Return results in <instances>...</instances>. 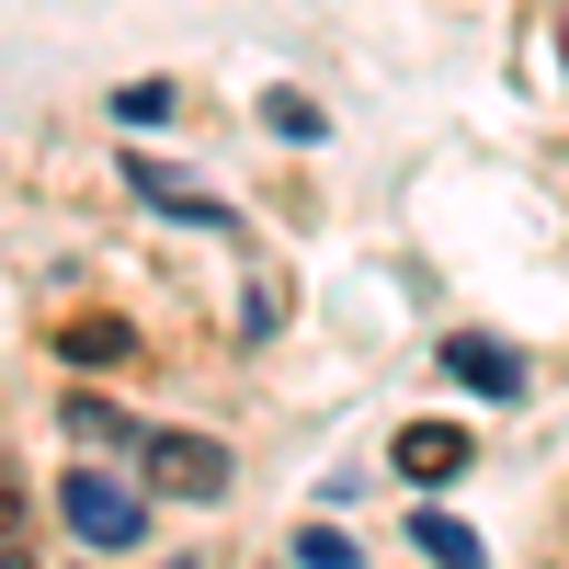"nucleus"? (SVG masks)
<instances>
[{
    "mask_svg": "<svg viewBox=\"0 0 569 569\" xmlns=\"http://www.w3.org/2000/svg\"><path fill=\"white\" fill-rule=\"evenodd\" d=\"M58 525L80 536V547H137V536H149V501H137L126 479H103V467H69V479H58Z\"/></svg>",
    "mask_w": 569,
    "mask_h": 569,
    "instance_id": "obj_1",
    "label": "nucleus"
},
{
    "mask_svg": "<svg viewBox=\"0 0 569 569\" xmlns=\"http://www.w3.org/2000/svg\"><path fill=\"white\" fill-rule=\"evenodd\" d=\"M137 467L171 501H217L228 490V445H206V433H137Z\"/></svg>",
    "mask_w": 569,
    "mask_h": 569,
    "instance_id": "obj_2",
    "label": "nucleus"
},
{
    "mask_svg": "<svg viewBox=\"0 0 569 569\" xmlns=\"http://www.w3.org/2000/svg\"><path fill=\"white\" fill-rule=\"evenodd\" d=\"M445 376H456V388H479V399H525V353L490 342V330H456V342H445Z\"/></svg>",
    "mask_w": 569,
    "mask_h": 569,
    "instance_id": "obj_3",
    "label": "nucleus"
},
{
    "mask_svg": "<svg viewBox=\"0 0 569 569\" xmlns=\"http://www.w3.org/2000/svg\"><path fill=\"white\" fill-rule=\"evenodd\" d=\"M126 182H137L160 217H182V228H228V206L206 194V182H182V171H160V160H126Z\"/></svg>",
    "mask_w": 569,
    "mask_h": 569,
    "instance_id": "obj_4",
    "label": "nucleus"
},
{
    "mask_svg": "<svg viewBox=\"0 0 569 569\" xmlns=\"http://www.w3.org/2000/svg\"><path fill=\"white\" fill-rule=\"evenodd\" d=\"M388 456H399V479H456V467H467V433H456V421H410Z\"/></svg>",
    "mask_w": 569,
    "mask_h": 569,
    "instance_id": "obj_5",
    "label": "nucleus"
},
{
    "mask_svg": "<svg viewBox=\"0 0 569 569\" xmlns=\"http://www.w3.org/2000/svg\"><path fill=\"white\" fill-rule=\"evenodd\" d=\"M58 353H69V365H126L137 330H126V319H58Z\"/></svg>",
    "mask_w": 569,
    "mask_h": 569,
    "instance_id": "obj_6",
    "label": "nucleus"
},
{
    "mask_svg": "<svg viewBox=\"0 0 569 569\" xmlns=\"http://www.w3.org/2000/svg\"><path fill=\"white\" fill-rule=\"evenodd\" d=\"M410 547L433 558V569H479V536H467L456 512H410Z\"/></svg>",
    "mask_w": 569,
    "mask_h": 569,
    "instance_id": "obj_7",
    "label": "nucleus"
},
{
    "mask_svg": "<svg viewBox=\"0 0 569 569\" xmlns=\"http://www.w3.org/2000/svg\"><path fill=\"white\" fill-rule=\"evenodd\" d=\"M69 433H80V445H137L114 399H69Z\"/></svg>",
    "mask_w": 569,
    "mask_h": 569,
    "instance_id": "obj_8",
    "label": "nucleus"
},
{
    "mask_svg": "<svg viewBox=\"0 0 569 569\" xmlns=\"http://www.w3.org/2000/svg\"><path fill=\"white\" fill-rule=\"evenodd\" d=\"M262 126H273V137H297V149H308V137H330L308 91H273V103H262Z\"/></svg>",
    "mask_w": 569,
    "mask_h": 569,
    "instance_id": "obj_9",
    "label": "nucleus"
},
{
    "mask_svg": "<svg viewBox=\"0 0 569 569\" xmlns=\"http://www.w3.org/2000/svg\"><path fill=\"white\" fill-rule=\"evenodd\" d=\"M114 114H126V126H171V91H160V80H126Z\"/></svg>",
    "mask_w": 569,
    "mask_h": 569,
    "instance_id": "obj_10",
    "label": "nucleus"
},
{
    "mask_svg": "<svg viewBox=\"0 0 569 569\" xmlns=\"http://www.w3.org/2000/svg\"><path fill=\"white\" fill-rule=\"evenodd\" d=\"M297 569H353V536H330V525H308V536H297Z\"/></svg>",
    "mask_w": 569,
    "mask_h": 569,
    "instance_id": "obj_11",
    "label": "nucleus"
},
{
    "mask_svg": "<svg viewBox=\"0 0 569 569\" xmlns=\"http://www.w3.org/2000/svg\"><path fill=\"white\" fill-rule=\"evenodd\" d=\"M273 319H284V284L262 273V284H251V297H240V330H251V342H262V330H273Z\"/></svg>",
    "mask_w": 569,
    "mask_h": 569,
    "instance_id": "obj_12",
    "label": "nucleus"
},
{
    "mask_svg": "<svg viewBox=\"0 0 569 569\" xmlns=\"http://www.w3.org/2000/svg\"><path fill=\"white\" fill-rule=\"evenodd\" d=\"M0 569H23V512H12V456H0Z\"/></svg>",
    "mask_w": 569,
    "mask_h": 569,
    "instance_id": "obj_13",
    "label": "nucleus"
},
{
    "mask_svg": "<svg viewBox=\"0 0 569 569\" xmlns=\"http://www.w3.org/2000/svg\"><path fill=\"white\" fill-rule=\"evenodd\" d=\"M160 569H194V558H160Z\"/></svg>",
    "mask_w": 569,
    "mask_h": 569,
    "instance_id": "obj_14",
    "label": "nucleus"
}]
</instances>
